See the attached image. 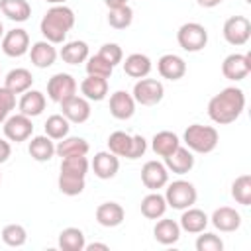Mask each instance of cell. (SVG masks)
Returning <instances> with one entry per match:
<instances>
[{
  "label": "cell",
  "instance_id": "ba28073f",
  "mask_svg": "<svg viewBox=\"0 0 251 251\" xmlns=\"http://www.w3.org/2000/svg\"><path fill=\"white\" fill-rule=\"evenodd\" d=\"M75 94H76V80L69 73H57L47 80V96L53 102L61 104Z\"/></svg>",
  "mask_w": 251,
  "mask_h": 251
},
{
  "label": "cell",
  "instance_id": "7bdbcfd3",
  "mask_svg": "<svg viewBox=\"0 0 251 251\" xmlns=\"http://www.w3.org/2000/svg\"><path fill=\"white\" fill-rule=\"evenodd\" d=\"M98 55H100L104 61H108L112 67H116V65H120V63L124 61V51H122V47H120L118 43H104V45L100 47Z\"/></svg>",
  "mask_w": 251,
  "mask_h": 251
},
{
  "label": "cell",
  "instance_id": "d6986e66",
  "mask_svg": "<svg viewBox=\"0 0 251 251\" xmlns=\"http://www.w3.org/2000/svg\"><path fill=\"white\" fill-rule=\"evenodd\" d=\"M57 49L51 41L43 39V41H35L29 47V59L37 69H47L57 61Z\"/></svg>",
  "mask_w": 251,
  "mask_h": 251
},
{
  "label": "cell",
  "instance_id": "5b68a950",
  "mask_svg": "<svg viewBox=\"0 0 251 251\" xmlns=\"http://www.w3.org/2000/svg\"><path fill=\"white\" fill-rule=\"evenodd\" d=\"M178 45L188 53H198L208 43V29L198 22H186L176 31Z\"/></svg>",
  "mask_w": 251,
  "mask_h": 251
},
{
  "label": "cell",
  "instance_id": "7c38bea8",
  "mask_svg": "<svg viewBox=\"0 0 251 251\" xmlns=\"http://www.w3.org/2000/svg\"><path fill=\"white\" fill-rule=\"evenodd\" d=\"M141 182L149 190H159L169 182V169L161 161H147L141 167Z\"/></svg>",
  "mask_w": 251,
  "mask_h": 251
},
{
  "label": "cell",
  "instance_id": "e575fe53",
  "mask_svg": "<svg viewBox=\"0 0 251 251\" xmlns=\"http://www.w3.org/2000/svg\"><path fill=\"white\" fill-rule=\"evenodd\" d=\"M131 143H133V135L126 133V131H114L108 137V151H112L116 157H126L131 151Z\"/></svg>",
  "mask_w": 251,
  "mask_h": 251
},
{
  "label": "cell",
  "instance_id": "f1b7e54d",
  "mask_svg": "<svg viewBox=\"0 0 251 251\" xmlns=\"http://www.w3.org/2000/svg\"><path fill=\"white\" fill-rule=\"evenodd\" d=\"M178 145H180L178 135L173 133V131H169V129L157 131V133L153 135V139H151V149H153V153L159 155V157H163V159H165L167 155H171Z\"/></svg>",
  "mask_w": 251,
  "mask_h": 251
},
{
  "label": "cell",
  "instance_id": "484cf974",
  "mask_svg": "<svg viewBox=\"0 0 251 251\" xmlns=\"http://www.w3.org/2000/svg\"><path fill=\"white\" fill-rule=\"evenodd\" d=\"M167 200L165 194H159V190H151L143 200H141V214L147 220H159L167 212Z\"/></svg>",
  "mask_w": 251,
  "mask_h": 251
},
{
  "label": "cell",
  "instance_id": "f35d334b",
  "mask_svg": "<svg viewBox=\"0 0 251 251\" xmlns=\"http://www.w3.org/2000/svg\"><path fill=\"white\" fill-rule=\"evenodd\" d=\"M133 22V10L126 4V6H120V8H110L108 12V24L114 27V29H126L129 27Z\"/></svg>",
  "mask_w": 251,
  "mask_h": 251
},
{
  "label": "cell",
  "instance_id": "d4e9b609",
  "mask_svg": "<svg viewBox=\"0 0 251 251\" xmlns=\"http://www.w3.org/2000/svg\"><path fill=\"white\" fill-rule=\"evenodd\" d=\"M80 92L86 100L90 102H100L106 98L108 94V78H102V76H94V75H88L82 82H80Z\"/></svg>",
  "mask_w": 251,
  "mask_h": 251
},
{
  "label": "cell",
  "instance_id": "f6af8a7d",
  "mask_svg": "<svg viewBox=\"0 0 251 251\" xmlns=\"http://www.w3.org/2000/svg\"><path fill=\"white\" fill-rule=\"evenodd\" d=\"M145 151H147V141H145V137H143V135H133V143H131V151H129L127 159L135 161V159L143 157Z\"/></svg>",
  "mask_w": 251,
  "mask_h": 251
},
{
  "label": "cell",
  "instance_id": "ac0fdd59",
  "mask_svg": "<svg viewBox=\"0 0 251 251\" xmlns=\"http://www.w3.org/2000/svg\"><path fill=\"white\" fill-rule=\"evenodd\" d=\"M110 114L116 120H129L135 114V100L126 90H116L110 96Z\"/></svg>",
  "mask_w": 251,
  "mask_h": 251
},
{
  "label": "cell",
  "instance_id": "816d5d0a",
  "mask_svg": "<svg viewBox=\"0 0 251 251\" xmlns=\"http://www.w3.org/2000/svg\"><path fill=\"white\" fill-rule=\"evenodd\" d=\"M4 37V25H2V22H0V39Z\"/></svg>",
  "mask_w": 251,
  "mask_h": 251
},
{
  "label": "cell",
  "instance_id": "4316f807",
  "mask_svg": "<svg viewBox=\"0 0 251 251\" xmlns=\"http://www.w3.org/2000/svg\"><path fill=\"white\" fill-rule=\"evenodd\" d=\"M33 84V75L27 71V69H12L6 78H4V86L14 92V94H24L25 90H29Z\"/></svg>",
  "mask_w": 251,
  "mask_h": 251
},
{
  "label": "cell",
  "instance_id": "9a60e30c",
  "mask_svg": "<svg viewBox=\"0 0 251 251\" xmlns=\"http://www.w3.org/2000/svg\"><path fill=\"white\" fill-rule=\"evenodd\" d=\"M212 226L224 233H231V231H237L239 226H241V214L235 210V208H229V206H220L214 210L212 218H210Z\"/></svg>",
  "mask_w": 251,
  "mask_h": 251
},
{
  "label": "cell",
  "instance_id": "2e32d148",
  "mask_svg": "<svg viewBox=\"0 0 251 251\" xmlns=\"http://www.w3.org/2000/svg\"><path fill=\"white\" fill-rule=\"evenodd\" d=\"M165 167L175 175H186L194 167V155L188 147L178 145L171 155L165 157Z\"/></svg>",
  "mask_w": 251,
  "mask_h": 251
},
{
  "label": "cell",
  "instance_id": "4fadbf2b",
  "mask_svg": "<svg viewBox=\"0 0 251 251\" xmlns=\"http://www.w3.org/2000/svg\"><path fill=\"white\" fill-rule=\"evenodd\" d=\"M61 110H63V116L71 124H84L90 118V100L75 94L67 98L65 102H61Z\"/></svg>",
  "mask_w": 251,
  "mask_h": 251
},
{
  "label": "cell",
  "instance_id": "d6a6232c",
  "mask_svg": "<svg viewBox=\"0 0 251 251\" xmlns=\"http://www.w3.org/2000/svg\"><path fill=\"white\" fill-rule=\"evenodd\" d=\"M84 245H86V239L82 229L78 227H65L59 233V247L63 251H84Z\"/></svg>",
  "mask_w": 251,
  "mask_h": 251
},
{
  "label": "cell",
  "instance_id": "44dd1931",
  "mask_svg": "<svg viewBox=\"0 0 251 251\" xmlns=\"http://www.w3.org/2000/svg\"><path fill=\"white\" fill-rule=\"evenodd\" d=\"M126 218L124 208L118 202H102L96 208V222L102 227H118Z\"/></svg>",
  "mask_w": 251,
  "mask_h": 251
},
{
  "label": "cell",
  "instance_id": "1f68e13d",
  "mask_svg": "<svg viewBox=\"0 0 251 251\" xmlns=\"http://www.w3.org/2000/svg\"><path fill=\"white\" fill-rule=\"evenodd\" d=\"M90 149L88 141L84 137H63L59 139V143L55 145V153L63 159V157H71V155H86Z\"/></svg>",
  "mask_w": 251,
  "mask_h": 251
},
{
  "label": "cell",
  "instance_id": "7dc6e473",
  "mask_svg": "<svg viewBox=\"0 0 251 251\" xmlns=\"http://www.w3.org/2000/svg\"><path fill=\"white\" fill-rule=\"evenodd\" d=\"M94 249L108 251V245H106V243H86V245H84V251H94Z\"/></svg>",
  "mask_w": 251,
  "mask_h": 251
},
{
  "label": "cell",
  "instance_id": "5bb4252c",
  "mask_svg": "<svg viewBox=\"0 0 251 251\" xmlns=\"http://www.w3.org/2000/svg\"><path fill=\"white\" fill-rule=\"evenodd\" d=\"M94 175L102 180H108V178H114L120 171V159L112 153V151H98L90 163Z\"/></svg>",
  "mask_w": 251,
  "mask_h": 251
},
{
  "label": "cell",
  "instance_id": "bcb514c9",
  "mask_svg": "<svg viewBox=\"0 0 251 251\" xmlns=\"http://www.w3.org/2000/svg\"><path fill=\"white\" fill-rule=\"evenodd\" d=\"M10 155H12V147H10V143H8L6 139H0V165L6 163V161L10 159Z\"/></svg>",
  "mask_w": 251,
  "mask_h": 251
},
{
  "label": "cell",
  "instance_id": "7a4b0ae2",
  "mask_svg": "<svg viewBox=\"0 0 251 251\" xmlns=\"http://www.w3.org/2000/svg\"><path fill=\"white\" fill-rule=\"evenodd\" d=\"M75 12L65 6V4H55L51 6L45 16L41 18V24H39V29L43 33V37L47 41H51L53 45L55 43H63L67 39V33L75 27Z\"/></svg>",
  "mask_w": 251,
  "mask_h": 251
},
{
  "label": "cell",
  "instance_id": "8fae6325",
  "mask_svg": "<svg viewBox=\"0 0 251 251\" xmlns=\"http://www.w3.org/2000/svg\"><path fill=\"white\" fill-rule=\"evenodd\" d=\"M0 47H2L4 55H8V57H22L29 51V35L25 29L14 27L4 33Z\"/></svg>",
  "mask_w": 251,
  "mask_h": 251
},
{
  "label": "cell",
  "instance_id": "52a82bcc",
  "mask_svg": "<svg viewBox=\"0 0 251 251\" xmlns=\"http://www.w3.org/2000/svg\"><path fill=\"white\" fill-rule=\"evenodd\" d=\"M222 33H224V39L233 45V47H241L249 41L251 37V22L245 18V16H231L224 22V27H222Z\"/></svg>",
  "mask_w": 251,
  "mask_h": 251
},
{
  "label": "cell",
  "instance_id": "ffe728a7",
  "mask_svg": "<svg viewBox=\"0 0 251 251\" xmlns=\"http://www.w3.org/2000/svg\"><path fill=\"white\" fill-rule=\"evenodd\" d=\"M45 104H47L45 94H43L41 90H31V88H29V90H25V92L22 94V98H20V102H18V108H20V114L29 116V118H35V116L43 114Z\"/></svg>",
  "mask_w": 251,
  "mask_h": 251
},
{
  "label": "cell",
  "instance_id": "8992f818",
  "mask_svg": "<svg viewBox=\"0 0 251 251\" xmlns=\"http://www.w3.org/2000/svg\"><path fill=\"white\" fill-rule=\"evenodd\" d=\"M135 104L141 106H155L163 100L165 96V86L161 80L157 78H137V82L133 84V92H131Z\"/></svg>",
  "mask_w": 251,
  "mask_h": 251
},
{
  "label": "cell",
  "instance_id": "f907efd6",
  "mask_svg": "<svg viewBox=\"0 0 251 251\" xmlns=\"http://www.w3.org/2000/svg\"><path fill=\"white\" fill-rule=\"evenodd\" d=\"M45 2H49V4H53V6H55V4H65L67 0H45Z\"/></svg>",
  "mask_w": 251,
  "mask_h": 251
},
{
  "label": "cell",
  "instance_id": "8d00e7d4",
  "mask_svg": "<svg viewBox=\"0 0 251 251\" xmlns=\"http://www.w3.org/2000/svg\"><path fill=\"white\" fill-rule=\"evenodd\" d=\"M231 196L241 206L251 204V175H239L231 182Z\"/></svg>",
  "mask_w": 251,
  "mask_h": 251
},
{
  "label": "cell",
  "instance_id": "74e56055",
  "mask_svg": "<svg viewBox=\"0 0 251 251\" xmlns=\"http://www.w3.org/2000/svg\"><path fill=\"white\" fill-rule=\"evenodd\" d=\"M57 186H59V190H61L65 196H78V194L84 190L86 180H84V176H75V175L59 173Z\"/></svg>",
  "mask_w": 251,
  "mask_h": 251
},
{
  "label": "cell",
  "instance_id": "ee69618b",
  "mask_svg": "<svg viewBox=\"0 0 251 251\" xmlns=\"http://www.w3.org/2000/svg\"><path fill=\"white\" fill-rule=\"evenodd\" d=\"M14 108H16V94L10 92L6 86H0V124L6 122V118Z\"/></svg>",
  "mask_w": 251,
  "mask_h": 251
},
{
  "label": "cell",
  "instance_id": "9c48e42d",
  "mask_svg": "<svg viewBox=\"0 0 251 251\" xmlns=\"http://www.w3.org/2000/svg\"><path fill=\"white\" fill-rule=\"evenodd\" d=\"M33 133V124H31V118L29 116H24V114H14V116H8L6 122H4V135L8 141H16V143H22V141H27Z\"/></svg>",
  "mask_w": 251,
  "mask_h": 251
},
{
  "label": "cell",
  "instance_id": "e0dca14e",
  "mask_svg": "<svg viewBox=\"0 0 251 251\" xmlns=\"http://www.w3.org/2000/svg\"><path fill=\"white\" fill-rule=\"evenodd\" d=\"M157 71L167 80H178L186 75V63L175 53H167L157 61Z\"/></svg>",
  "mask_w": 251,
  "mask_h": 251
},
{
  "label": "cell",
  "instance_id": "f546056e",
  "mask_svg": "<svg viewBox=\"0 0 251 251\" xmlns=\"http://www.w3.org/2000/svg\"><path fill=\"white\" fill-rule=\"evenodd\" d=\"M0 10L12 22H27L31 16V6L27 0H0Z\"/></svg>",
  "mask_w": 251,
  "mask_h": 251
},
{
  "label": "cell",
  "instance_id": "277c9868",
  "mask_svg": "<svg viewBox=\"0 0 251 251\" xmlns=\"http://www.w3.org/2000/svg\"><path fill=\"white\" fill-rule=\"evenodd\" d=\"M196 198H198V192H196L194 184L188 180H182V178L171 182L165 190L167 206H171L173 210H186L192 204H196Z\"/></svg>",
  "mask_w": 251,
  "mask_h": 251
},
{
  "label": "cell",
  "instance_id": "c3c4849f",
  "mask_svg": "<svg viewBox=\"0 0 251 251\" xmlns=\"http://www.w3.org/2000/svg\"><path fill=\"white\" fill-rule=\"evenodd\" d=\"M198 2V6H202V8H216L218 4H222L224 0H196Z\"/></svg>",
  "mask_w": 251,
  "mask_h": 251
},
{
  "label": "cell",
  "instance_id": "7402d4cb",
  "mask_svg": "<svg viewBox=\"0 0 251 251\" xmlns=\"http://www.w3.org/2000/svg\"><path fill=\"white\" fill-rule=\"evenodd\" d=\"M210 224V218L206 216L204 210H198V208H186L182 210V216H180V229H184L186 233H200L206 229V226Z\"/></svg>",
  "mask_w": 251,
  "mask_h": 251
},
{
  "label": "cell",
  "instance_id": "681fc988",
  "mask_svg": "<svg viewBox=\"0 0 251 251\" xmlns=\"http://www.w3.org/2000/svg\"><path fill=\"white\" fill-rule=\"evenodd\" d=\"M104 4H106L108 8H120V6H126L127 0H104Z\"/></svg>",
  "mask_w": 251,
  "mask_h": 251
},
{
  "label": "cell",
  "instance_id": "6da1fadb",
  "mask_svg": "<svg viewBox=\"0 0 251 251\" xmlns=\"http://www.w3.org/2000/svg\"><path fill=\"white\" fill-rule=\"evenodd\" d=\"M245 110V94L237 86H227L220 90L208 102V116L218 126L233 124Z\"/></svg>",
  "mask_w": 251,
  "mask_h": 251
},
{
  "label": "cell",
  "instance_id": "b9f144b4",
  "mask_svg": "<svg viewBox=\"0 0 251 251\" xmlns=\"http://www.w3.org/2000/svg\"><path fill=\"white\" fill-rule=\"evenodd\" d=\"M202 235H198L194 247L196 251H222L224 249V241L216 235V233H210V231H200Z\"/></svg>",
  "mask_w": 251,
  "mask_h": 251
},
{
  "label": "cell",
  "instance_id": "3957f363",
  "mask_svg": "<svg viewBox=\"0 0 251 251\" xmlns=\"http://www.w3.org/2000/svg\"><path fill=\"white\" fill-rule=\"evenodd\" d=\"M186 147L192 151V153H200V155H206V153H212L216 147H218V141H220V135H218V129L212 127V126H202V124H192L184 129V135H182Z\"/></svg>",
  "mask_w": 251,
  "mask_h": 251
},
{
  "label": "cell",
  "instance_id": "cb8c5ba5",
  "mask_svg": "<svg viewBox=\"0 0 251 251\" xmlns=\"http://www.w3.org/2000/svg\"><path fill=\"white\" fill-rule=\"evenodd\" d=\"M122 65H124V73L127 76H131V78H145L151 73V69H153L151 59L147 55H143V53H131V55H127Z\"/></svg>",
  "mask_w": 251,
  "mask_h": 251
},
{
  "label": "cell",
  "instance_id": "f5cc1de1",
  "mask_svg": "<svg viewBox=\"0 0 251 251\" xmlns=\"http://www.w3.org/2000/svg\"><path fill=\"white\" fill-rule=\"evenodd\" d=\"M0 180H2V175H0Z\"/></svg>",
  "mask_w": 251,
  "mask_h": 251
},
{
  "label": "cell",
  "instance_id": "d590c367",
  "mask_svg": "<svg viewBox=\"0 0 251 251\" xmlns=\"http://www.w3.org/2000/svg\"><path fill=\"white\" fill-rule=\"evenodd\" d=\"M90 169V163L86 159V155H71V157H63L61 159V173L65 175H75V176H84Z\"/></svg>",
  "mask_w": 251,
  "mask_h": 251
},
{
  "label": "cell",
  "instance_id": "603a6c76",
  "mask_svg": "<svg viewBox=\"0 0 251 251\" xmlns=\"http://www.w3.org/2000/svg\"><path fill=\"white\" fill-rule=\"evenodd\" d=\"M180 226H178V222H175V220H171V218H163V220H159L157 224H155V227H153V237H155V241H159L161 245H173V243H176L178 239H180Z\"/></svg>",
  "mask_w": 251,
  "mask_h": 251
},
{
  "label": "cell",
  "instance_id": "83f0119b",
  "mask_svg": "<svg viewBox=\"0 0 251 251\" xmlns=\"http://www.w3.org/2000/svg\"><path fill=\"white\" fill-rule=\"evenodd\" d=\"M27 151H29L31 159H35L37 163H47L55 155V143L47 135H35V137H31Z\"/></svg>",
  "mask_w": 251,
  "mask_h": 251
},
{
  "label": "cell",
  "instance_id": "60d3db41",
  "mask_svg": "<svg viewBox=\"0 0 251 251\" xmlns=\"http://www.w3.org/2000/svg\"><path fill=\"white\" fill-rule=\"evenodd\" d=\"M84 63H86V73H88V75L102 76V78H110V76H112L114 67H112L108 61H104L98 53H96V55H92V57H88Z\"/></svg>",
  "mask_w": 251,
  "mask_h": 251
},
{
  "label": "cell",
  "instance_id": "4dcf8cb0",
  "mask_svg": "<svg viewBox=\"0 0 251 251\" xmlns=\"http://www.w3.org/2000/svg\"><path fill=\"white\" fill-rule=\"evenodd\" d=\"M61 59L67 63V65H78V63H84L90 55H88V45L86 41H69L61 47L59 51Z\"/></svg>",
  "mask_w": 251,
  "mask_h": 251
},
{
  "label": "cell",
  "instance_id": "ab89813d",
  "mask_svg": "<svg viewBox=\"0 0 251 251\" xmlns=\"http://www.w3.org/2000/svg\"><path fill=\"white\" fill-rule=\"evenodd\" d=\"M0 235H2V241L8 247H22L27 241V231L20 224H8V226H4V229H2Z\"/></svg>",
  "mask_w": 251,
  "mask_h": 251
},
{
  "label": "cell",
  "instance_id": "30bf717a",
  "mask_svg": "<svg viewBox=\"0 0 251 251\" xmlns=\"http://www.w3.org/2000/svg\"><path fill=\"white\" fill-rule=\"evenodd\" d=\"M251 73V57L245 53H231L222 63V75L227 80H243Z\"/></svg>",
  "mask_w": 251,
  "mask_h": 251
},
{
  "label": "cell",
  "instance_id": "836d02e7",
  "mask_svg": "<svg viewBox=\"0 0 251 251\" xmlns=\"http://www.w3.org/2000/svg\"><path fill=\"white\" fill-rule=\"evenodd\" d=\"M69 129H71V122L63 114H53L45 122V135L51 137L53 141H59V139L67 137Z\"/></svg>",
  "mask_w": 251,
  "mask_h": 251
}]
</instances>
